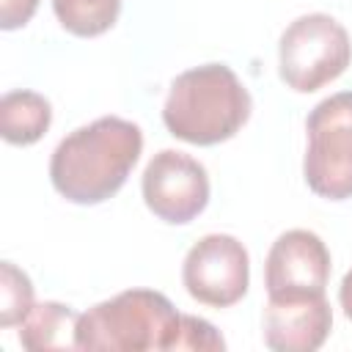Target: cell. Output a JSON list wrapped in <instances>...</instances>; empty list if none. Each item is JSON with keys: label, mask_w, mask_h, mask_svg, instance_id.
Instances as JSON below:
<instances>
[{"label": "cell", "mask_w": 352, "mask_h": 352, "mask_svg": "<svg viewBox=\"0 0 352 352\" xmlns=\"http://www.w3.org/2000/svg\"><path fill=\"white\" fill-rule=\"evenodd\" d=\"M80 316L72 305L47 300L30 308L25 322L19 324V344L30 352L47 349H77V327Z\"/></svg>", "instance_id": "10"}, {"label": "cell", "mask_w": 352, "mask_h": 352, "mask_svg": "<svg viewBox=\"0 0 352 352\" xmlns=\"http://www.w3.org/2000/svg\"><path fill=\"white\" fill-rule=\"evenodd\" d=\"M52 11L63 30L80 38H94L116 25L121 0H52Z\"/></svg>", "instance_id": "12"}, {"label": "cell", "mask_w": 352, "mask_h": 352, "mask_svg": "<svg viewBox=\"0 0 352 352\" xmlns=\"http://www.w3.org/2000/svg\"><path fill=\"white\" fill-rule=\"evenodd\" d=\"M38 8V0H0V28L16 30L25 28Z\"/></svg>", "instance_id": "15"}, {"label": "cell", "mask_w": 352, "mask_h": 352, "mask_svg": "<svg viewBox=\"0 0 352 352\" xmlns=\"http://www.w3.org/2000/svg\"><path fill=\"white\" fill-rule=\"evenodd\" d=\"M52 124V104L36 91H8L0 99V135L11 146H30Z\"/></svg>", "instance_id": "11"}, {"label": "cell", "mask_w": 352, "mask_h": 352, "mask_svg": "<svg viewBox=\"0 0 352 352\" xmlns=\"http://www.w3.org/2000/svg\"><path fill=\"white\" fill-rule=\"evenodd\" d=\"M338 302H341L346 319H352V270L341 278V286H338Z\"/></svg>", "instance_id": "16"}, {"label": "cell", "mask_w": 352, "mask_h": 352, "mask_svg": "<svg viewBox=\"0 0 352 352\" xmlns=\"http://www.w3.org/2000/svg\"><path fill=\"white\" fill-rule=\"evenodd\" d=\"M330 280V250L319 234L292 228L280 234L264 264V286L270 297L324 294Z\"/></svg>", "instance_id": "8"}, {"label": "cell", "mask_w": 352, "mask_h": 352, "mask_svg": "<svg viewBox=\"0 0 352 352\" xmlns=\"http://www.w3.org/2000/svg\"><path fill=\"white\" fill-rule=\"evenodd\" d=\"M176 349H206V352H220V349H226V341H223V336L214 330V324H209L206 319L182 314L179 336H176Z\"/></svg>", "instance_id": "14"}, {"label": "cell", "mask_w": 352, "mask_h": 352, "mask_svg": "<svg viewBox=\"0 0 352 352\" xmlns=\"http://www.w3.org/2000/svg\"><path fill=\"white\" fill-rule=\"evenodd\" d=\"M182 314L154 289H126L96 302L80 316L77 349L102 352H146L176 349Z\"/></svg>", "instance_id": "3"}, {"label": "cell", "mask_w": 352, "mask_h": 352, "mask_svg": "<svg viewBox=\"0 0 352 352\" xmlns=\"http://www.w3.org/2000/svg\"><path fill=\"white\" fill-rule=\"evenodd\" d=\"M352 63V41L346 28L330 14H302L280 33L278 74L286 88L314 94L338 80Z\"/></svg>", "instance_id": "4"}, {"label": "cell", "mask_w": 352, "mask_h": 352, "mask_svg": "<svg viewBox=\"0 0 352 352\" xmlns=\"http://www.w3.org/2000/svg\"><path fill=\"white\" fill-rule=\"evenodd\" d=\"M253 99L226 63H204L182 72L162 104L168 132L192 146L231 140L250 118Z\"/></svg>", "instance_id": "2"}, {"label": "cell", "mask_w": 352, "mask_h": 352, "mask_svg": "<svg viewBox=\"0 0 352 352\" xmlns=\"http://www.w3.org/2000/svg\"><path fill=\"white\" fill-rule=\"evenodd\" d=\"M182 283L187 294L209 308L239 302L250 283V256L231 234H206L184 256Z\"/></svg>", "instance_id": "6"}, {"label": "cell", "mask_w": 352, "mask_h": 352, "mask_svg": "<svg viewBox=\"0 0 352 352\" xmlns=\"http://www.w3.org/2000/svg\"><path fill=\"white\" fill-rule=\"evenodd\" d=\"M140 190L154 217L170 226H184L209 204V173L195 157L162 148L148 160Z\"/></svg>", "instance_id": "7"}, {"label": "cell", "mask_w": 352, "mask_h": 352, "mask_svg": "<svg viewBox=\"0 0 352 352\" xmlns=\"http://www.w3.org/2000/svg\"><path fill=\"white\" fill-rule=\"evenodd\" d=\"M308 148L302 176L327 201L352 198V91L322 99L305 118Z\"/></svg>", "instance_id": "5"}, {"label": "cell", "mask_w": 352, "mask_h": 352, "mask_svg": "<svg viewBox=\"0 0 352 352\" xmlns=\"http://www.w3.org/2000/svg\"><path fill=\"white\" fill-rule=\"evenodd\" d=\"M143 151L135 121L102 116L66 135L50 157V182L72 204L94 206L113 198Z\"/></svg>", "instance_id": "1"}, {"label": "cell", "mask_w": 352, "mask_h": 352, "mask_svg": "<svg viewBox=\"0 0 352 352\" xmlns=\"http://www.w3.org/2000/svg\"><path fill=\"white\" fill-rule=\"evenodd\" d=\"M333 330L324 294L270 297L264 308V344L275 352H314Z\"/></svg>", "instance_id": "9"}, {"label": "cell", "mask_w": 352, "mask_h": 352, "mask_svg": "<svg viewBox=\"0 0 352 352\" xmlns=\"http://www.w3.org/2000/svg\"><path fill=\"white\" fill-rule=\"evenodd\" d=\"M33 308V283L30 278L14 264H0V327L22 324Z\"/></svg>", "instance_id": "13"}]
</instances>
